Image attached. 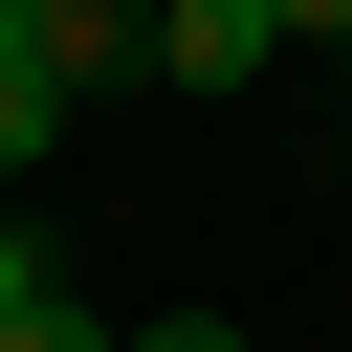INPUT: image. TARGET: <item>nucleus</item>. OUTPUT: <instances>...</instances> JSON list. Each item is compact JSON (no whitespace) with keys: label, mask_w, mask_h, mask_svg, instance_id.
I'll return each instance as SVG.
<instances>
[{"label":"nucleus","mask_w":352,"mask_h":352,"mask_svg":"<svg viewBox=\"0 0 352 352\" xmlns=\"http://www.w3.org/2000/svg\"><path fill=\"white\" fill-rule=\"evenodd\" d=\"M0 352H132V330H110L88 286H66V242H44V220L0 242Z\"/></svg>","instance_id":"nucleus-3"},{"label":"nucleus","mask_w":352,"mask_h":352,"mask_svg":"<svg viewBox=\"0 0 352 352\" xmlns=\"http://www.w3.org/2000/svg\"><path fill=\"white\" fill-rule=\"evenodd\" d=\"M286 44H352V0H286Z\"/></svg>","instance_id":"nucleus-5"},{"label":"nucleus","mask_w":352,"mask_h":352,"mask_svg":"<svg viewBox=\"0 0 352 352\" xmlns=\"http://www.w3.org/2000/svg\"><path fill=\"white\" fill-rule=\"evenodd\" d=\"M132 352H242V330H220V308H198V330H132Z\"/></svg>","instance_id":"nucleus-4"},{"label":"nucleus","mask_w":352,"mask_h":352,"mask_svg":"<svg viewBox=\"0 0 352 352\" xmlns=\"http://www.w3.org/2000/svg\"><path fill=\"white\" fill-rule=\"evenodd\" d=\"M286 66V0H154V88H264Z\"/></svg>","instance_id":"nucleus-2"},{"label":"nucleus","mask_w":352,"mask_h":352,"mask_svg":"<svg viewBox=\"0 0 352 352\" xmlns=\"http://www.w3.org/2000/svg\"><path fill=\"white\" fill-rule=\"evenodd\" d=\"M132 66H154V0H0V176H44Z\"/></svg>","instance_id":"nucleus-1"}]
</instances>
